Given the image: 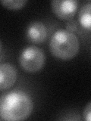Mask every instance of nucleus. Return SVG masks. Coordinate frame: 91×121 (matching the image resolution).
Instances as JSON below:
<instances>
[{"label": "nucleus", "mask_w": 91, "mask_h": 121, "mask_svg": "<svg viewBox=\"0 0 91 121\" xmlns=\"http://www.w3.org/2000/svg\"><path fill=\"white\" fill-rule=\"evenodd\" d=\"M33 108V101L27 94L14 90L2 95L0 117L7 121L24 120L30 116Z\"/></svg>", "instance_id": "f257e3e1"}, {"label": "nucleus", "mask_w": 91, "mask_h": 121, "mask_svg": "<svg viewBox=\"0 0 91 121\" xmlns=\"http://www.w3.org/2000/svg\"><path fill=\"white\" fill-rule=\"evenodd\" d=\"M49 48L55 58L67 60L77 55L80 49V42L74 33L62 29L52 34Z\"/></svg>", "instance_id": "f03ea898"}, {"label": "nucleus", "mask_w": 91, "mask_h": 121, "mask_svg": "<svg viewBox=\"0 0 91 121\" xmlns=\"http://www.w3.org/2000/svg\"><path fill=\"white\" fill-rule=\"evenodd\" d=\"M46 56L43 51L35 45L24 48L19 56V63L23 70L28 73H36L43 67Z\"/></svg>", "instance_id": "7ed1b4c3"}, {"label": "nucleus", "mask_w": 91, "mask_h": 121, "mask_svg": "<svg viewBox=\"0 0 91 121\" xmlns=\"http://www.w3.org/2000/svg\"><path fill=\"white\" fill-rule=\"evenodd\" d=\"M78 2L75 0H53L51 2L52 10L61 20L70 21L77 10Z\"/></svg>", "instance_id": "20e7f679"}, {"label": "nucleus", "mask_w": 91, "mask_h": 121, "mask_svg": "<svg viewBox=\"0 0 91 121\" xmlns=\"http://www.w3.org/2000/svg\"><path fill=\"white\" fill-rule=\"evenodd\" d=\"M18 72L14 65L10 63L0 64V89H9L17 80Z\"/></svg>", "instance_id": "39448f33"}, {"label": "nucleus", "mask_w": 91, "mask_h": 121, "mask_svg": "<svg viewBox=\"0 0 91 121\" xmlns=\"http://www.w3.org/2000/svg\"><path fill=\"white\" fill-rule=\"evenodd\" d=\"M27 37L29 41L35 44H41L47 37V29L43 22L33 21L27 29Z\"/></svg>", "instance_id": "423d86ee"}, {"label": "nucleus", "mask_w": 91, "mask_h": 121, "mask_svg": "<svg viewBox=\"0 0 91 121\" xmlns=\"http://www.w3.org/2000/svg\"><path fill=\"white\" fill-rule=\"evenodd\" d=\"M78 22L83 29L91 30V2L83 5L80 9Z\"/></svg>", "instance_id": "0eeeda50"}, {"label": "nucleus", "mask_w": 91, "mask_h": 121, "mask_svg": "<svg viewBox=\"0 0 91 121\" xmlns=\"http://www.w3.org/2000/svg\"><path fill=\"white\" fill-rule=\"evenodd\" d=\"M27 2L26 0H2V5L6 9L17 10L23 8Z\"/></svg>", "instance_id": "6e6552de"}, {"label": "nucleus", "mask_w": 91, "mask_h": 121, "mask_svg": "<svg viewBox=\"0 0 91 121\" xmlns=\"http://www.w3.org/2000/svg\"><path fill=\"white\" fill-rule=\"evenodd\" d=\"M83 119L86 121H91V101L87 104L83 111Z\"/></svg>", "instance_id": "1a4fd4ad"}, {"label": "nucleus", "mask_w": 91, "mask_h": 121, "mask_svg": "<svg viewBox=\"0 0 91 121\" xmlns=\"http://www.w3.org/2000/svg\"><path fill=\"white\" fill-rule=\"evenodd\" d=\"M78 26H79V23H77L74 20H70L66 24V30L70 32L74 33L78 30Z\"/></svg>", "instance_id": "9d476101"}]
</instances>
